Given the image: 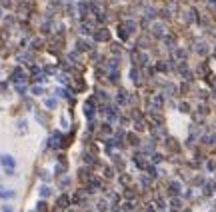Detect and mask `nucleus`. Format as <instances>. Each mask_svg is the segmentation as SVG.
I'll return each mask as SVG.
<instances>
[{
    "label": "nucleus",
    "mask_w": 216,
    "mask_h": 212,
    "mask_svg": "<svg viewBox=\"0 0 216 212\" xmlns=\"http://www.w3.org/2000/svg\"><path fill=\"white\" fill-rule=\"evenodd\" d=\"M92 176H94V174H92V168H88V166H84V168L78 170V182L82 184V186H86V184L90 182Z\"/></svg>",
    "instance_id": "1"
},
{
    "label": "nucleus",
    "mask_w": 216,
    "mask_h": 212,
    "mask_svg": "<svg viewBox=\"0 0 216 212\" xmlns=\"http://www.w3.org/2000/svg\"><path fill=\"white\" fill-rule=\"evenodd\" d=\"M92 40H94V42H108V40H110L108 28H98L96 32H92Z\"/></svg>",
    "instance_id": "2"
},
{
    "label": "nucleus",
    "mask_w": 216,
    "mask_h": 212,
    "mask_svg": "<svg viewBox=\"0 0 216 212\" xmlns=\"http://www.w3.org/2000/svg\"><path fill=\"white\" fill-rule=\"evenodd\" d=\"M0 164H4V166L8 168L6 174H14V166H16V162H14V158H12V156H6V154L0 156Z\"/></svg>",
    "instance_id": "3"
},
{
    "label": "nucleus",
    "mask_w": 216,
    "mask_h": 212,
    "mask_svg": "<svg viewBox=\"0 0 216 212\" xmlns=\"http://www.w3.org/2000/svg\"><path fill=\"white\" fill-rule=\"evenodd\" d=\"M72 200H74V204H84V202L88 200V192H86V188L76 190L74 196H72Z\"/></svg>",
    "instance_id": "4"
},
{
    "label": "nucleus",
    "mask_w": 216,
    "mask_h": 212,
    "mask_svg": "<svg viewBox=\"0 0 216 212\" xmlns=\"http://www.w3.org/2000/svg\"><path fill=\"white\" fill-rule=\"evenodd\" d=\"M10 80L14 82V84H18V82L26 80V76H24V70H22L20 66H16V68H14V72H12V76H10Z\"/></svg>",
    "instance_id": "5"
},
{
    "label": "nucleus",
    "mask_w": 216,
    "mask_h": 212,
    "mask_svg": "<svg viewBox=\"0 0 216 212\" xmlns=\"http://www.w3.org/2000/svg\"><path fill=\"white\" fill-rule=\"evenodd\" d=\"M68 204H70V198L66 196V194L58 196V200H56V208H58L60 212H62V210H66V208H68Z\"/></svg>",
    "instance_id": "6"
},
{
    "label": "nucleus",
    "mask_w": 216,
    "mask_h": 212,
    "mask_svg": "<svg viewBox=\"0 0 216 212\" xmlns=\"http://www.w3.org/2000/svg\"><path fill=\"white\" fill-rule=\"evenodd\" d=\"M92 48V42H88V40H82L80 38L78 42H76V50H80V52H88Z\"/></svg>",
    "instance_id": "7"
},
{
    "label": "nucleus",
    "mask_w": 216,
    "mask_h": 212,
    "mask_svg": "<svg viewBox=\"0 0 216 212\" xmlns=\"http://www.w3.org/2000/svg\"><path fill=\"white\" fill-rule=\"evenodd\" d=\"M0 198L2 200H8V198H14V190H0Z\"/></svg>",
    "instance_id": "8"
},
{
    "label": "nucleus",
    "mask_w": 216,
    "mask_h": 212,
    "mask_svg": "<svg viewBox=\"0 0 216 212\" xmlns=\"http://www.w3.org/2000/svg\"><path fill=\"white\" fill-rule=\"evenodd\" d=\"M46 88H42V86H32V94L34 96H40V94H44Z\"/></svg>",
    "instance_id": "9"
},
{
    "label": "nucleus",
    "mask_w": 216,
    "mask_h": 212,
    "mask_svg": "<svg viewBox=\"0 0 216 212\" xmlns=\"http://www.w3.org/2000/svg\"><path fill=\"white\" fill-rule=\"evenodd\" d=\"M32 48H34V50H38V48H42V40H40V38H34V40H32Z\"/></svg>",
    "instance_id": "10"
},
{
    "label": "nucleus",
    "mask_w": 216,
    "mask_h": 212,
    "mask_svg": "<svg viewBox=\"0 0 216 212\" xmlns=\"http://www.w3.org/2000/svg\"><path fill=\"white\" fill-rule=\"evenodd\" d=\"M104 176H106V178H114V168H104Z\"/></svg>",
    "instance_id": "11"
},
{
    "label": "nucleus",
    "mask_w": 216,
    "mask_h": 212,
    "mask_svg": "<svg viewBox=\"0 0 216 212\" xmlns=\"http://www.w3.org/2000/svg\"><path fill=\"white\" fill-rule=\"evenodd\" d=\"M46 210H48V204H46L44 200L38 202V212H46Z\"/></svg>",
    "instance_id": "12"
},
{
    "label": "nucleus",
    "mask_w": 216,
    "mask_h": 212,
    "mask_svg": "<svg viewBox=\"0 0 216 212\" xmlns=\"http://www.w3.org/2000/svg\"><path fill=\"white\" fill-rule=\"evenodd\" d=\"M40 194H42V196H50V188H46V186H42V188H40Z\"/></svg>",
    "instance_id": "13"
},
{
    "label": "nucleus",
    "mask_w": 216,
    "mask_h": 212,
    "mask_svg": "<svg viewBox=\"0 0 216 212\" xmlns=\"http://www.w3.org/2000/svg\"><path fill=\"white\" fill-rule=\"evenodd\" d=\"M46 108H48V110L56 108V102H54V100H46Z\"/></svg>",
    "instance_id": "14"
},
{
    "label": "nucleus",
    "mask_w": 216,
    "mask_h": 212,
    "mask_svg": "<svg viewBox=\"0 0 216 212\" xmlns=\"http://www.w3.org/2000/svg\"><path fill=\"white\" fill-rule=\"evenodd\" d=\"M102 132H104V134H110V132H112L110 124H102Z\"/></svg>",
    "instance_id": "15"
},
{
    "label": "nucleus",
    "mask_w": 216,
    "mask_h": 212,
    "mask_svg": "<svg viewBox=\"0 0 216 212\" xmlns=\"http://www.w3.org/2000/svg\"><path fill=\"white\" fill-rule=\"evenodd\" d=\"M98 210H100V212H104V210H106V204H104V200H100V202H98Z\"/></svg>",
    "instance_id": "16"
},
{
    "label": "nucleus",
    "mask_w": 216,
    "mask_h": 212,
    "mask_svg": "<svg viewBox=\"0 0 216 212\" xmlns=\"http://www.w3.org/2000/svg\"><path fill=\"white\" fill-rule=\"evenodd\" d=\"M0 2H2V6H10L12 4V0H0Z\"/></svg>",
    "instance_id": "17"
},
{
    "label": "nucleus",
    "mask_w": 216,
    "mask_h": 212,
    "mask_svg": "<svg viewBox=\"0 0 216 212\" xmlns=\"http://www.w3.org/2000/svg\"><path fill=\"white\" fill-rule=\"evenodd\" d=\"M2 212H12V210L8 208V206H4V210H2Z\"/></svg>",
    "instance_id": "18"
},
{
    "label": "nucleus",
    "mask_w": 216,
    "mask_h": 212,
    "mask_svg": "<svg viewBox=\"0 0 216 212\" xmlns=\"http://www.w3.org/2000/svg\"><path fill=\"white\" fill-rule=\"evenodd\" d=\"M0 18H2V8H0Z\"/></svg>",
    "instance_id": "19"
},
{
    "label": "nucleus",
    "mask_w": 216,
    "mask_h": 212,
    "mask_svg": "<svg viewBox=\"0 0 216 212\" xmlns=\"http://www.w3.org/2000/svg\"><path fill=\"white\" fill-rule=\"evenodd\" d=\"M0 190H2V186H0Z\"/></svg>",
    "instance_id": "20"
},
{
    "label": "nucleus",
    "mask_w": 216,
    "mask_h": 212,
    "mask_svg": "<svg viewBox=\"0 0 216 212\" xmlns=\"http://www.w3.org/2000/svg\"><path fill=\"white\" fill-rule=\"evenodd\" d=\"M68 212H72V210H68Z\"/></svg>",
    "instance_id": "21"
}]
</instances>
